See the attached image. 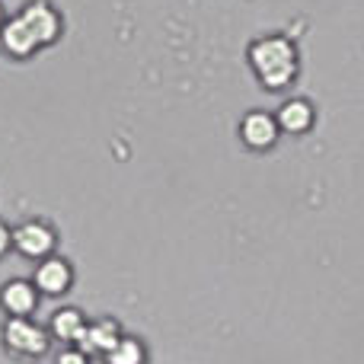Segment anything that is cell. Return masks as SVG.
<instances>
[{
    "label": "cell",
    "instance_id": "1",
    "mask_svg": "<svg viewBox=\"0 0 364 364\" xmlns=\"http://www.w3.org/2000/svg\"><path fill=\"white\" fill-rule=\"evenodd\" d=\"M64 23L61 13L48 4V0H29L16 16H10L0 29V45L10 58L26 61L32 58L38 48H48L61 38Z\"/></svg>",
    "mask_w": 364,
    "mask_h": 364
},
{
    "label": "cell",
    "instance_id": "2",
    "mask_svg": "<svg viewBox=\"0 0 364 364\" xmlns=\"http://www.w3.org/2000/svg\"><path fill=\"white\" fill-rule=\"evenodd\" d=\"M246 61H250L256 80L262 83V90L269 93H282L291 83L297 80V70H301V55H297V45L288 36H262L250 45L246 51Z\"/></svg>",
    "mask_w": 364,
    "mask_h": 364
},
{
    "label": "cell",
    "instance_id": "3",
    "mask_svg": "<svg viewBox=\"0 0 364 364\" xmlns=\"http://www.w3.org/2000/svg\"><path fill=\"white\" fill-rule=\"evenodd\" d=\"M0 342L16 358H42L51 346V333L38 326L32 316H6L4 329H0Z\"/></svg>",
    "mask_w": 364,
    "mask_h": 364
},
{
    "label": "cell",
    "instance_id": "4",
    "mask_svg": "<svg viewBox=\"0 0 364 364\" xmlns=\"http://www.w3.org/2000/svg\"><path fill=\"white\" fill-rule=\"evenodd\" d=\"M13 250L23 259H32V262H42V259L55 256L58 250V230L48 224V220L29 218L23 224L13 227Z\"/></svg>",
    "mask_w": 364,
    "mask_h": 364
},
{
    "label": "cell",
    "instance_id": "5",
    "mask_svg": "<svg viewBox=\"0 0 364 364\" xmlns=\"http://www.w3.org/2000/svg\"><path fill=\"white\" fill-rule=\"evenodd\" d=\"M282 138V128H278V119L265 109H252L240 119V141H243L250 151H272Z\"/></svg>",
    "mask_w": 364,
    "mask_h": 364
},
{
    "label": "cell",
    "instance_id": "6",
    "mask_svg": "<svg viewBox=\"0 0 364 364\" xmlns=\"http://www.w3.org/2000/svg\"><path fill=\"white\" fill-rule=\"evenodd\" d=\"M32 284H36V291L42 297L68 294L70 284H74V265H70L68 259H61V256L42 259V262L36 265V272H32Z\"/></svg>",
    "mask_w": 364,
    "mask_h": 364
},
{
    "label": "cell",
    "instance_id": "7",
    "mask_svg": "<svg viewBox=\"0 0 364 364\" xmlns=\"http://www.w3.org/2000/svg\"><path fill=\"white\" fill-rule=\"evenodd\" d=\"M122 323L112 320V316H100V320H90L87 329H83L80 342H77V348L87 355H102L106 358L109 352H112L115 346L122 342Z\"/></svg>",
    "mask_w": 364,
    "mask_h": 364
},
{
    "label": "cell",
    "instance_id": "8",
    "mask_svg": "<svg viewBox=\"0 0 364 364\" xmlns=\"http://www.w3.org/2000/svg\"><path fill=\"white\" fill-rule=\"evenodd\" d=\"M278 119V128H282L284 134H307L310 128L316 125V109L310 100H304V96H291V100H284L282 106H278L275 112Z\"/></svg>",
    "mask_w": 364,
    "mask_h": 364
},
{
    "label": "cell",
    "instance_id": "9",
    "mask_svg": "<svg viewBox=\"0 0 364 364\" xmlns=\"http://www.w3.org/2000/svg\"><path fill=\"white\" fill-rule=\"evenodd\" d=\"M38 291L32 282H23V278H13L0 288V307H4L6 316H32L38 310Z\"/></svg>",
    "mask_w": 364,
    "mask_h": 364
},
{
    "label": "cell",
    "instance_id": "10",
    "mask_svg": "<svg viewBox=\"0 0 364 364\" xmlns=\"http://www.w3.org/2000/svg\"><path fill=\"white\" fill-rule=\"evenodd\" d=\"M87 316H83V310H77V307H61V310H55L51 314V320H48V333H51V339H58L61 346H77L80 342V336H83V329H87Z\"/></svg>",
    "mask_w": 364,
    "mask_h": 364
},
{
    "label": "cell",
    "instance_id": "11",
    "mask_svg": "<svg viewBox=\"0 0 364 364\" xmlns=\"http://www.w3.org/2000/svg\"><path fill=\"white\" fill-rule=\"evenodd\" d=\"M102 364H147V348L134 336H122V342L102 358Z\"/></svg>",
    "mask_w": 364,
    "mask_h": 364
},
{
    "label": "cell",
    "instance_id": "12",
    "mask_svg": "<svg viewBox=\"0 0 364 364\" xmlns=\"http://www.w3.org/2000/svg\"><path fill=\"white\" fill-rule=\"evenodd\" d=\"M55 364H90V355H87V352H80L77 346H68L64 352H58Z\"/></svg>",
    "mask_w": 364,
    "mask_h": 364
},
{
    "label": "cell",
    "instance_id": "13",
    "mask_svg": "<svg viewBox=\"0 0 364 364\" xmlns=\"http://www.w3.org/2000/svg\"><path fill=\"white\" fill-rule=\"evenodd\" d=\"M10 250H13V227H6L4 220H0V259H4Z\"/></svg>",
    "mask_w": 364,
    "mask_h": 364
},
{
    "label": "cell",
    "instance_id": "14",
    "mask_svg": "<svg viewBox=\"0 0 364 364\" xmlns=\"http://www.w3.org/2000/svg\"><path fill=\"white\" fill-rule=\"evenodd\" d=\"M4 23H6V13H4V6H0V29H4Z\"/></svg>",
    "mask_w": 364,
    "mask_h": 364
}]
</instances>
